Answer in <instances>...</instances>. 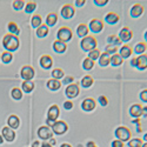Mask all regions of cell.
Returning <instances> with one entry per match:
<instances>
[{"label": "cell", "instance_id": "30bf717a", "mask_svg": "<svg viewBox=\"0 0 147 147\" xmlns=\"http://www.w3.org/2000/svg\"><path fill=\"white\" fill-rule=\"evenodd\" d=\"M38 136L39 138H41L42 140H47V139H51L53 136V132L50 129V127L47 126H42L38 129Z\"/></svg>", "mask_w": 147, "mask_h": 147}, {"label": "cell", "instance_id": "be15d7a7", "mask_svg": "<svg viewBox=\"0 0 147 147\" xmlns=\"http://www.w3.org/2000/svg\"><path fill=\"white\" fill-rule=\"evenodd\" d=\"M93 147H96V146H93Z\"/></svg>", "mask_w": 147, "mask_h": 147}, {"label": "cell", "instance_id": "d4e9b609", "mask_svg": "<svg viewBox=\"0 0 147 147\" xmlns=\"http://www.w3.org/2000/svg\"><path fill=\"white\" fill-rule=\"evenodd\" d=\"M8 127H11L12 129H16V128H18L19 127V118L17 117V115H11L9 118H8Z\"/></svg>", "mask_w": 147, "mask_h": 147}, {"label": "cell", "instance_id": "5b68a950", "mask_svg": "<svg viewBox=\"0 0 147 147\" xmlns=\"http://www.w3.org/2000/svg\"><path fill=\"white\" fill-rule=\"evenodd\" d=\"M67 128H68L67 124H66L65 121H63V120H60V121H55L54 124H53V126H52L53 132H54L55 134H59V136H61V134H64V133L67 131Z\"/></svg>", "mask_w": 147, "mask_h": 147}, {"label": "cell", "instance_id": "52a82bcc", "mask_svg": "<svg viewBox=\"0 0 147 147\" xmlns=\"http://www.w3.org/2000/svg\"><path fill=\"white\" fill-rule=\"evenodd\" d=\"M79 92H80V90H79V86L77 84H69L66 87V91H65L66 95L69 98V99H73V98L78 96Z\"/></svg>", "mask_w": 147, "mask_h": 147}, {"label": "cell", "instance_id": "6da1fadb", "mask_svg": "<svg viewBox=\"0 0 147 147\" xmlns=\"http://www.w3.org/2000/svg\"><path fill=\"white\" fill-rule=\"evenodd\" d=\"M3 45L4 47L8 52H13V51H17L18 47H19V39L17 35H13V34H6L3 39Z\"/></svg>", "mask_w": 147, "mask_h": 147}, {"label": "cell", "instance_id": "9c48e42d", "mask_svg": "<svg viewBox=\"0 0 147 147\" xmlns=\"http://www.w3.org/2000/svg\"><path fill=\"white\" fill-rule=\"evenodd\" d=\"M102 28H104V22L100 19H93V20H91L88 30H91L94 33H99V32L102 31Z\"/></svg>", "mask_w": 147, "mask_h": 147}, {"label": "cell", "instance_id": "f1b7e54d", "mask_svg": "<svg viewBox=\"0 0 147 147\" xmlns=\"http://www.w3.org/2000/svg\"><path fill=\"white\" fill-rule=\"evenodd\" d=\"M34 88V84L31 81V80H27V81H24L22 82V91L25 93H30L32 92Z\"/></svg>", "mask_w": 147, "mask_h": 147}, {"label": "cell", "instance_id": "b9f144b4", "mask_svg": "<svg viewBox=\"0 0 147 147\" xmlns=\"http://www.w3.org/2000/svg\"><path fill=\"white\" fill-rule=\"evenodd\" d=\"M24 6H25V1L24 0H16V1H13V8L16 11L21 9Z\"/></svg>", "mask_w": 147, "mask_h": 147}, {"label": "cell", "instance_id": "7402d4cb", "mask_svg": "<svg viewBox=\"0 0 147 147\" xmlns=\"http://www.w3.org/2000/svg\"><path fill=\"white\" fill-rule=\"evenodd\" d=\"M47 87L51 91H58L61 87V82L57 79H51V80L47 81Z\"/></svg>", "mask_w": 147, "mask_h": 147}, {"label": "cell", "instance_id": "db71d44e", "mask_svg": "<svg viewBox=\"0 0 147 147\" xmlns=\"http://www.w3.org/2000/svg\"><path fill=\"white\" fill-rule=\"evenodd\" d=\"M32 147H39V141H34L32 144Z\"/></svg>", "mask_w": 147, "mask_h": 147}, {"label": "cell", "instance_id": "cb8c5ba5", "mask_svg": "<svg viewBox=\"0 0 147 147\" xmlns=\"http://www.w3.org/2000/svg\"><path fill=\"white\" fill-rule=\"evenodd\" d=\"M109 63H111V55L107 54L106 52L100 54V57H99V64H100V66L105 67V66L109 65Z\"/></svg>", "mask_w": 147, "mask_h": 147}, {"label": "cell", "instance_id": "f35d334b", "mask_svg": "<svg viewBox=\"0 0 147 147\" xmlns=\"http://www.w3.org/2000/svg\"><path fill=\"white\" fill-rule=\"evenodd\" d=\"M99 57H100V51L99 50H93V51H91V52H88V58L91 59V60H96V59H99Z\"/></svg>", "mask_w": 147, "mask_h": 147}, {"label": "cell", "instance_id": "ba28073f", "mask_svg": "<svg viewBox=\"0 0 147 147\" xmlns=\"http://www.w3.org/2000/svg\"><path fill=\"white\" fill-rule=\"evenodd\" d=\"M74 13H76V9L71 4H66L63 6V8H61V16H63V18H65V19H71L73 16H74Z\"/></svg>", "mask_w": 147, "mask_h": 147}, {"label": "cell", "instance_id": "7a4b0ae2", "mask_svg": "<svg viewBox=\"0 0 147 147\" xmlns=\"http://www.w3.org/2000/svg\"><path fill=\"white\" fill-rule=\"evenodd\" d=\"M96 39L94 38V36H91V35H87V36H85V38H82L81 40V48L84 51H86V52H91L93 50H95V47H96Z\"/></svg>", "mask_w": 147, "mask_h": 147}, {"label": "cell", "instance_id": "d590c367", "mask_svg": "<svg viewBox=\"0 0 147 147\" xmlns=\"http://www.w3.org/2000/svg\"><path fill=\"white\" fill-rule=\"evenodd\" d=\"M93 66H94V61L93 60H91L90 58H86L84 60V63H82V67H84V69H92L93 68Z\"/></svg>", "mask_w": 147, "mask_h": 147}, {"label": "cell", "instance_id": "277c9868", "mask_svg": "<svg viewBox=\"0 0 147 147\" xmlns=\"http://www.w3.org/2000/svg\"><path fill=\"white\" fill-rule=\"evenodd\" d=\"M115 136H117L118 140L124 142V141L129 140V138H131V131L127 127H125V126H120V127H118L115 129Z\"/></svg>", "mask_w": 147, "mask_h": 147}, {"label": "cell", "instance_id": "94428289", "mask_svg": "<svg viewBox=\"0 0 147 147\" xmlns=\"http://www.w3.org/2000/svg\"><path fill=\"white\" fill-rule=\"evenodd\" d=\"M141 147H147V144H142V146Z\"/></svg>", "mask_w": 147, "mask_h": 147}, {"label": "cell", "instance_id": "f6af8a7d", "mask_svg": "<svg viewBox=\"0 0 147 147\" xmlns=\"http://www.w3.org/2000/svg\"><path fill=\"white\" fill-rule=\"evenodd\" d=\"M112 147H124V142L120 140H114L112 142Z\"/></svg>", "mask_w": 147, "mask_h": 147}, {"label": "cell", "instance_id": "7c38bea8", "mask_svg": "<svg viewBox=\"0 0 147 147\" xmlns=\"http://www.w3.org/2000/svg\"><path fill=\"white\" fill-rule=\"evenodd\" d=\"M1 133H3V138L6 139V141H13L16 138V133L11 127H4Z\"/></svg>", "mask_w": 147, "mask_h": 147}, {"label": "cell", "instance_id": "2e32d148", "mask_svg": "<svg viewBox=\"0 0 147 147\" xmlns=\"http://www.w3.org/2000/svg\"><path fill=\"white\" fill-rule=\"evenodd\" d=\"M129 114L134 118H139L142 115V106L139 105V104H136L133 105L131 108H129Z\"/></svg>", "mask_w": 147, "mask_h": 147}, {"label": "cell", "instance_id": "ee69618b", "mask_svg": "<svg viewBox=\"0 0 147 147\" xmlns=\"http://www.w3.org/2000/svg\"><path fill=\"white\" fill-rule=\"evenodd\" d=\"M99 102H100L101 106H107L108 100H107V98H106L105 95H100V96H99Z\"/></svg>", "mask_w": 147, "mask_h": 147}, {"label": "cell", "instance_id": "60d3db41", "mask_svg": "<svg viewBox=\"0 0 147 147\" xmlns=\"http://www.w3.org/2000/svg\"><path fill=\"white\" fill-rule=\"evenodd\" d=\"M129 147H141L142 146V140L141 139H132L128 142Z\"/></svg>", "mask_w": 147, "mask_h": 147}, {"label": "cell", "instance_id": "4316f807", "mask_svg": "<svg viewBox=\"0 0 147 147\" xmlns=\"http://www.w3.org/2000/svg\"><path fill=\"white\" fill-rule=\"evenodd\" d=\"M47 34H48V26L41 24V26H39L36 28V35H38L39 38H45Z\"/></svg>", "mask_w": 147, "mask_h": 147}, {"label": "cell", "instance_id": "11a10c76", "mask_svg": "<svg viewBox=\"0 0 147 147\" xmlns=\"http://www.w3.org/2000/svg\"><path fill=\"white\" fill-rule=\"evenodd\" d=\"M93 146H95V144H94L93 141H90V142L87 144V147H93Z\"/></svg>", "mask_w": 147, "mask_h": 147}, {"label": "cell", "instance_id": "680465c9", "mask_svg": "<svg viewBox=\"0 0 147 147\" xmlns=\"http://www.w3.org/2000/svg\"><path fill=\"white\" fill-rule=\"evenodd\" d=\"M55 142H57V141H55L53 138H51V141H50V144H51V145H55Z\"/></svg>", "mask_w": 147, "mask_h": 147}, {"label": "cell", "instance_id": "ac0fdd59", "mask_svg": "<svg viewBox=\"0 0 147 147\" xmlns=\"http://www.w3.org/2000/svg\"><path fill=\"white\" fill-rule=\"evenodd\" d=\"M142 12H144V7L142 5L140 4H136V5H133V7L131 8V16L133 18H138L142 14Z\"/></svg>", "mask_w": 147, "mask_h": 147}, {"label": "cell", "instance_id": "83f0119b", "mask_svg": "<svg viewBox=\"0 0 147 147\" xmlns=\"http://www.w3.org/2000/svg\"><path fill=\"white\" fill-rule=\"evenodd\" d=\"M7 28H8L9 33H11V34H13V35H18V34L20 33V30H19L18 25H17L16 22H13V21L8 22V25H7Z\"/></svg>", "mask_w": 147, "mask_h": 147}, {"label": "cell", "instance_id": "816d5d0a", "mask_svg": "<svg viewBox=\"0 0 147 147\" xmlns=\"http://www.w3.org/2000/svg\"><path fill=\"white\" fill-rule=\"evenodd\" d=\"M46 122H47V125H48V126H53V124H54L55 121H52V120H48V119H47Z\"/></svg>", "mask_w": 147, "mask_h": 147}, {"label": "cell", "instance_id": "5bb4252c", "mask_svg": "<svg viewBox=\"0 0 147 147\" xmlns=\"http://www.w3.org/2000/svg\"><path fill=\"white\" fill-rule=\"evenodd\" d=\"M40 65L42 68L45 69H48V68H51V66L53 65V60H52V57L51 55H48V54H45L40 58Z\"/></svg>", "mask_w": 147, "mask_h": 147}, {"label": "cell", "instance_id": "6f0895ef", "mask_svg": "<svg viewBox=\"0 0 147 147\" xmlns=\"http://www.w3.org/2000/svg\"><path fill=\"white\" fill-rule=\"evenodd\" d=\"M60 147H72L69 144H63V145H61Z\"/></svg>", "mask_w": 147, "mask_h": 147}, {"label": "cell", "instance_id": "ab89813d", "mask_svg": "<svg viewBox=\"0 0 147 147\" xmlns=\"http://www.w3.org/2000/svg\"><path fill=\"white\" fill-rule=\"evenodd\" d=\"M35 7H36V4L34 1H28L26 4V7H25L26 13H32V12L35 9Z\"/></svg>", "mask_w": 147, "mask_h": 147}, {"label": "cell", "instance_id": "d6986e66", "mask_svg": "<svg viewBox=\"0 0 147 147\" xmlns=\"http://www.w3.org/2000/svg\"><path fill=\"white\" fill-rule=\"evenodd\" d=\"M53 48H54V51H55L57 53H64V52L66 51L67 46H66L65 42L60 41V40H57V41H54V44H53Z\"/></svg>", "mask_w": 147, "mask_h": 147}, {"label": "cell", "instance_id": "6125c7cd", "mask_svg": "<svg viewBox=\"0 0 147 147\" xmlns=\"http://www.w3.org/2000/svg\"><path fill=\"white\" fill-rule=\"evenodd\" d=\"M0 59H1V55H0Z\"/></svg>", "mask_w": 147, "mask_h": 147}, {"label": "cell", "instance_id": "e0dca14e", "mask_svg": "<svg viewBox=\"0 0 147 147\" xmlns=\"http://www.w3.org/2000/svg\"><path fill=\"white\" fill-rule=\"evenodd\" d=\"M136 60H137V63H136V67L137 68L142 71V69H145L147 67V55L141 54L140 57L136 58Z\"/></svg>", "mask_w": 147, "mask_h": 147}, {"label": "cell", "instance_id": "681fc988", "mask_svg": "<svg viewBox=\"0 0 147 147\" xmlns=\"http://www.w3.org/2000/svg\"><path fill=\"white\" fill-rule=\"evenodd\" d=\"M72 81H73V77H67V78L64 79V84H69Z\"/></svg>", "mask_w": 147, "mask_h": 147}, {"label": "cell", "instance_id": "91938a15", "mask_svg": "<svg viewBox=\"0 0 147 147\" xmlns=\"http://www.w3.org/2000/svg\"><path fill=\"white\" fill-rule=\"evenodd\" d=\"M4 142V138L1 137V136H0V144H3Z\"/></svg>", "mask_w": 147, "mask_h": 147}, {"label": "cell", "instance_id": "9f6ffc18", "mask_svg": "<svg viewBox=\"0 0 147 147\" xmlns=\"http://www.w3.org/2000/svg\"><path fill=\"white\" fill-rule=\"evenodd\" d=\"M133 122H134V124H138V125H140V120H139V118H137L136 120H133Z\"/></svg>", "mask_w": 147, "mask_h": 147}, {"label": "cell", "instance_id": "4dcf8cb0", "mask_svg": "<svg viewBox=\"0 0 147 147\" xmlns=\"http://www.w3.org/2000/svg\"><path fill=\"white\" fill-rule=\"evenodd\" d=\"M122 61H124V59H122L118 53H115L111 57V64L113 66H120L122 64Z\"/></svg>", "mask_w": 147, "mask_h": 147}, {"label": "cell", "instance_id": "f5cc1de1", "mask_svg": "<svg viewBox=\"0 0 147 147\" xmlns=\"http://www.w3.org/2000/svg\"><path fill=\"white\" fill-rule=\"evenodd\" d=\"M41 147H52V145H51V144H47V142H44V144L41 145Z\"/></svg>", "mask_w": 147, "mask_h": 147}, {"label": "cell", "instance_id": "3957f363", "mask_svg": "<svg viewBox=\"0 0 147 147\" xmlns=\"http://www.w3.org/2000/svg\"><path fill=\"white\" fill-rule=\"evenodd\" d=\"M57 36H58V40L63 41V42H66V41H69L73 36V33H72V30L69 27H61L59 28L58 33H57Z\"/></svg>", "mask_w": 147, "mask_h": 147}, {"label": "cell", "instance_id": "7dc6e473", "mask_svg": "<svg viewBox=\"0 0 147 147\" xmlns=\"http://www.w3.org/2000/svg\"><path fill=\"white\" fill-rule=\"evenodd\" d=\"M140 98H141V100H142L144 102H147V90H145V91L141 92Z\"/></svg>", "mask_w": 147, "mask_h": 147}, {"label": "cell", "instance_id": "4fadbf2b", "mask_svg": "<svg viewBox=\"0 0 147 147\" xmlns=\"http://www.w3.org/2000/svg\"><path fill=\"white\" fill-rule=\"evenodd\" d=\"M132 36H133V33L128 27H124L120 31V34H119V38L121 41H129L132 39Z\"/></svg>", "mask_w": 147, "mask_h": 147}, {"label": "cell", "instance_id": "d6a6232c", "mask_svg": "<svg viewBox=\"0 0 147 147\" xmlns=\"http://www.w3.org/2000/svg\"><path fill=\"white\" fill-rule=\"evenodd\" d=\"M41 21H42V19H41V17L39 14H34L32 17L31 24H32L33 27H39V26H41Z\"/></svg>", "mask_w": 147, "mask_h": 147}, {"label": "cell", "instance_id": "f907efd6", "mask_svg": "<svg viewBox=\"0 0 147 147\" xmlns=\"http://www.w3.org/2000/svg\"><path fill=\"white\" fill-rule=\"evenodd\" d=\"M76 5L77 6H82V5H85V0H77V1H76Z\"/></svg>", "mask_w": 147, "mask_h": 147}, {"label": "cell", "instance_id": "9a60e30c", "mask_svg": "<svg viewBox=\"0 0 147 147\" xmlns=\"http://www.w3.org/2000/svg\"><path fill=\"white\" fill-rule=\"evenodd\" d=\"M47 119L48 120H52V121H55L59 117V107L57 105H53L50 107V109H48V113H47Z\"/></svg>", "mask_w": 147, "mask_h": 147}, {"label": "cell", "instance_id": "f546056e", "mask_svg": "<svg viewBox=\"0 0 147 147\" xmlns=\"http://www.w3.org/2000/svg\"><path fill=\"white\" fill-rule=\"evenodd\" d=\"M107 41H108V45H112V46H119L122 42L120 40V38L117 35H109L107 38Z\"/></svg>", "mask_w": 147, "mask_h": 147}, {"label": "cell", "instance_id": "603a6c76", "mask_svg": "<svg viewBox=\"0 0 147 147\" xmlns=\"http://www.w3.org/2000/svg\"><path fill=\"white\" fill-rule=\"evenodd\" d=\"M57 21H58V16H57V13L52 12V13H50L46 18V26H54Z\"/></svg>", "mask_w": 147, "mask_h": 147}, {"label": "cell", "instance_id": "8fae6325", "mask_svg": "<svg viewBox=\"0 0 147 147\" xmlns=\"http://www.w3.org/2000/svg\"><path fill=\"white\" fill-rule=\"evenodd\" d=\"M81 107L84 111H86V112H91L93 111V109L95 108V100L92 99V98H87V99H85L81 104Z\"/></svg>", "mask_w": 147, "mask_h": 147}, {"label": "cell", "instance_id": "8992f818", "mask_svg": "<svg viewBox=\"0 0 147 147\" xmlns=\"http://www.w3.org/2000/svg\"><path fill=\"white\" fill-rule=\"evenodd\" d=\"M34 68L32 67V66H28V65H26V66H24L22 68H21V72H20V76H21V78L25 80V81H27V80H31L33 77H34Z\"/></svg>", "mask_w": 147, "mask_h": 147}, {"label": "cell", "instance_id": "ffe728a7", "mask_svg": "<svg viewBox=\"0 0 147 147\" xmlns=\"http://www.w3.org/2000/svg\"><path fill=\"white\" fill-rule=\"evenodd\" d=\"M105 20H106L108 24H111V25H114V24H117V22L119 21V16H118L117 13H114V12H109V13L106 14Z\"/></svg>", "mask_w": 147, "mask_h": 147}, {"label": "cell", "instance_id": "1f68e13d", "mask_svg": "<svg viewBox=\"0 0 147 147\" xmlns=\"http://www.w3.org/2000/svg\"><path fill=\"white\" fill-rule=\"evenodd\" d=\"M81 85H82V87L85 88H88L91 87L92 85H93V78L91 76H86V77H84L82 80H81Z\"/></svg>", "mask_w": 147, "mask_h": 147}, {"label": "cell", "instance_id": "c3c4849f", "mask_svg": "<svg viewBox=\"0 0 147 147\" xmlns=\"http://www.w3.org/2000/svg\"><path fill=\"white\" fill-rule=\"evenodd\" d=\"M64 107H65V109H72L73 102H72V101H65V102H64Z\"/></svg>", "mask_w": 147, "mask_h": 147}, {"label": "cell", "instance_id": "e575fe53", "mask_svg": "<svg viewBox=\"0 0 147 147\" xmlns=\"http://www.w3.org/2000/svg\"><path fill=\"white\" fill-rule=\"evenodd\" d=\"M12 59H13V55H12V53L8 52V51H6L1 54V60H3L4 64H9L12 61Z\"/></svg>", "mask_w": 147, "mask_h": 147}, {"label": "cell", "instance_id": "8d00e7d4", "mask_svg": "<svg viewBox=\"0 0 147 147\" xmlns=\"http://www.w3.org/2000/svg\"><path fill=\"white\" fill-rule=\"evenodd\" d=\"M146 48H147V46H146L145 42H139V44H137L136 48H134V52H136L137 54H141L146 51Z\"/></svg>", "mask_w": 147, "mask_h": 147}, {"label": "cell", "instance_id": "bcb514c9", "mask_svg": "<svg viewBox=\"0 0 147 147\" xmlns=\"http://www.w3.org/2000/svg\"><path fill=\"white\" fill-rule=\"evenodd\" d=\"M107 3H108V0H101V1H99V0H94V4L96 6H105Z\"/></svg>", "mask_w": 147, "mask_h": 147}, {"label": "cell", "instance_id": "7bdbcfd3", "mask_svg": "<svg viewBox=\"0 0 147 147\" xmlns=\"http://www.w3.org/2000/svg\"><path fill=\"white\" fill-rule=\"evenodd\" d=\"M106 53H107V54H115V53H117V46L108 45V46L106 47Z\"/></svg>", "mask_w": 147, "mask_h": 147}, {"label": "cell", "instance_id": "836d02e7", "mask_svg": "<svg viewBox=\"0 0 147 147\" xmlns=\"http://www.w3.org/2000/svg\"><path fill=\"white\" fill-rule=\"evenodd\" d=\"M11 95H12V98H13V99H16V100H20L21 98H22V92H21V90H20V88L16 87V88L12 90Z\"/></svg>", "mask_w": 147, "mask_h": 147}, {"label": "cell", "instance_id": "484cf974", "mask_svg": "<svg viewBox=\"0 0 147 147\" xmlns=\"http://www.w3.org/2000/svg\"><path fill=\"white\" fill-rule=\"evenodd\" d=\"M131 54H132V48L129 47V46H127V45H125V46H122L121 47V50H120V57L124 59V58H128V57H131Z\"/></svg>", "mask_w": 147, "mask_h": 147}, {"label": "cell", "instance_id": "74e56055", "mask_svg": "<svg viewBox=\"0 0 147 147\" xmlns=\"http://www.w3.org/2000/svg\"><path fill=\"white\" fill-rule=\"evenodd\" d=\"M52 77H53V79L59 80L60 78H63V77H64V71H63V69H60V68H55V69H53V72H52Z\"/></svg>", "mask_w": 147, "mask_h": 147}, {"label": "cell", "instance_id": "44dd1931", "mask_svg": "<svg viewBox=\"0 0 147 147\" xmlns=\"http://www.w3.org/2000/svg\"><path fill=\"white\" fill-rule=\"evenodd\" d=\"M77 33H78V35L80 36V38H85V36H87L88 26L86 25V24H80V25L78 26V28H77Z\"/></svg>", "mask_w": 147, "mask_h": 147}]
</instances>
